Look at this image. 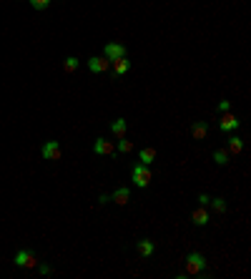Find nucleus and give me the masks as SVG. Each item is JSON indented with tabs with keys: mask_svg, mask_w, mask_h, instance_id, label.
Segmentation results:
<instances>
[{
	"mask_svg": "<svg viewBox=\"0 0 251 279\" xmlns=\"http://www.w3.org/2000/svg\"><path fill=\"white\" fill-rule=\"evenodd\" d=\"M131 179H133V184H136L138 189H146V186L151 184V179H153L151 166H146V164H136V166L131 169Z\"/></svg>",
	"mask_w": 251,
	"mask_h": 279,
	"instance_id": "nucleus-1",
	"label": "nucleus"
},
{
	"mask_svg": "<svg viewBox=\"0 0 251 279\" xmlns=\"http://www.w3.org/2000/svg\"><path fill=\"white\" fill-rule=\"evenodd\" d=\"M186 272H188V274H201V272H206V259H204V254L191 252V254L186 257Z\"/></svg>",
	"mask_w": 251,
	"mask_h": 279,
	"instance_id": "nucleus-2",
	"label": "nucleus"
},
{
	"mask_svg": "<svg viewBox=\"0 0 251 279\" xmlns=\"http://www.w3.org/2000/svg\"><path fill=\"white\" fill-rule=\"evenodd\" d=\"M15 267H21V269H35V267H38V259H35L33 252L23 249V252L15 254Z\"/></svg>",
	"mask_w": 251,
	"mask_h": 279,
	"instance_id": "nucleus-3",
	"label": "nucleus"
},
{
	"mask_svg": "<svg viewBox=\"0 0 251 279\" xmlns=\"http://www.w3.org/2000/svg\"><path fill=\"white\" fill-rule=\"evenodd\" d=\"M111 68V61L105 56H93L91 61H88V71L91 73H105Z\"/></svg>",
	"mask_w": 251,
	"mask_h": 279,
	"instance_id": "nucleus-4",
	"label": "nucleus"
},
{
	"mask_svg": "<svg viewBox=\"0 0 251 279\" xmlns=\"http://www.w3.org/2000/svg\"><path fill=\"white\" fill-rule=\"evenodd\" d=\"M93 151H96L98 156H111V153H116V144L108 141V138H96Z\"/></svg>",
	"mask_w": 251,
	"mask_h": 279,
	"instance_id": "nucleus-5",
	"label": "nucleus"
},
{
	"mask_svg": "<svg viewBox=\"0 0 251 279\" xmlns=\"http://www.w3.org/2000/svg\"><path fill=\"white\" fill-rule=\"evenodd\" d=\"M103 56L108 61H116V58H123L126 56V48L121 43H105L103 45Z\"/></svg>",
	"mask_w": 251,
	"mask_h": 279,
	"instance_id": "nucleus-6",
	"label": "nucleus"
},
{
	"mask_svg": "<svg viewBox=\"0 0 251 279\" xmlns=\"http://www.w3.org/2000/svg\"><path fill=\"white\" fill-rule=\"evenodd\" d=\"M43 159L58 161V159H61V144H58V141H45V144H43Z\"/></svg>",
	"mask_w": 251,
	"mask_h": 279,
	"instance_id": "nucleus-7",
	"label": "nucleus"
},
{
	"mask_svg": "<svg viewBox=\"0 0 251 279\" xmlns=\"http://www.w3.org/2000/svg\"><path fill=\"white\" fill-rule=\"evenodd\" d=\"M108 201H116L118 206H126V204L131 201V189H128V186H121V189H116L113 194L108 196Z\"/></svg>",
	"mask_w": 251,
	"mask_h": 279,
	"instance_id": "nucleus-8",
	"label": "nucleus"
},
{
	"mask_svg": "<svg viewBox=\"0 0 251 279\" xmlns=\"http://www.w3.org/2000/svg\"><path fill=\"white\" fill-rule=\"evenodd\" d=\"M239 124H241V121L234 116V113H229V111H224V116H221V131H236L239 129Z\"/></svg>",
	"mask_w": 251,
	"mask_h": 279,
	"instance_id": "nucleus-9",
	"label": "nucleus"
},
{
	"mask_svg": "<svg viewBox=\"0 0 251 279\" xmlns=\"http://www.w3.org/2000/svg\"><path fill=\"white\" fill-rule=\"evenodd\" d=\"M209 212H206V209L204 206H199V209H193V214H191V221L196 224V226H206L209 224Z\"/></svg>",
	"mask_w": 251,
	"mask_h": 279,
	"instance_id": "nucleus-10",
	"label": "nucleus"
},
{
	"mask_svg": "<svg viewBox=\"0 0 251 279\" xmlns=\"http://www.w3.org/2000/svg\"><path fill=\"white\" fill-rule=\"evenodd\" d=\"M136 249H138L141 257H151L156 252V244L151 239H141V241H136Z\"/></svg>",
	"mask_w": 251,
	"mask_h": 279,
	"instance_id": "nucleus-11",
	"label": "nucleus"
},
{
	"mask_svg": "<svg viewBox=\"0 0 251 279\" xmlns=\"http://www.w3.org/2000/svg\"><path fill=\"white\" fill-rule=\"evenodd\" d=\"M206 133H209V124H206V121H196V124L191 126V136L196 138V141L206 138Z\"/></svg>",
	"mask_w": 251,
	"mask_h": 279,
	"instance_id": "nucleus-12",
	"label": "nucleus"
},
{
	"mask_svg": "<svg viewBox=\"0 0 251 279\" xmlns=\"http://www.w3.org/2000/svg\"><path fill=\"white\" fill-rule=\"evenodd\" d=\"M111 65H113V73L116 76H126L128 73V68H131V63H128V58H116V61H111Z\"/></svg>",
	"mask_w": 251,
	"mask_h": 279,
	"instance_id": "nucleus-13",
	"label": "nucleus"
},
{
	"mask_svg": "<svg viewBox=\"0 0 251 279\" xmlns=\"http://www.w3.org/2000/svg\"><path fill=\"white\" fill-rule=\"evenodd\" d=\"M138 161H141V164H146V166H151V164L156 161V149H151V146L141 149V153H138Z\"/></svg>",
	"mask_w": 251,
	"mask_h": 279,
	"instance_id": "nucleus-14",
	"label": "nucleus"
},
{
	"mask_svg": "<svg viewBox=\"0 0 251 279\" xmlns=\"http://www.w3.org/2000/svg\"><path fill=\"white\" fill-rule=\"evenodd\" d=\"M111 131H113L118 138H123L126 131H128V121H126V118H116L113 124H111Z\"/></svg>",
	"mask_w": 251,
	"mask_h": 279,
	"instance_id": "nucleus-15",
	"label": "nucleus"
},
{
	"mask_svg": "<svg viewBox=\"0 0 251 279\" xmlns=\"http://www.w3.org/2000/svg\"><path fill=\"white\" fill-rule=\"evenodd\" d=\"M226 146H229V153H241L244 151V141L239 136H229L226 138Z\"/></svg>",
	"mask_w": 251,
	"mask_h": 279,
	"instance_id": "nucleus-16",
	"label": "nucleus"
},
{
	"mask_svg": "<svg viewBox=\"0 0 251 279\" xmlns=\"http://www.w3.org/2000/svg\"><path fill=\"white\" fill-rule=\"evenodd\" d=\"M63 68H65V73H76V71H78V58H76V56H68V58L63 61Z\"/></svg>",
	"mask_w": 251,
	"mask_h": 279,
	"instance_id": "nucleus-17",
	"label": "nucleus"
},
{
	"mask_svg": "<svg viewBox=\"0 0 251 279\" xmlns=\"http://www.w3.org/2000/svg\"><path fill=\"white\" fill-rule=\"evenodd\" d=\"M213 161H216L219 166H226V164H229V151L216 149V151H213Z\"/></svg>",
	"mask_w": 251,
	"mask_h": 279,
	"instance_id": "nucleus-18",
	"label": "nucleus"
},
{
	"mask_svg": "<svg viewBox=\"0 0 251 279\" xmlns=\"http://www.w3.org/2000/svg\"><path fill=\"white\" fill-rule=\"evenodd\" d=\"M116 149H118L121 153H131V151H133V144L123 136V138H118V146H116Z\"/></svg>",
	"mask_w": 251,
	"mask_h": 279,
	"instance_id": "nucleus-19",
	"label": "nucleus"
},
{
	"mask_svg": "<svg viewBox=\"0 0 251 279\" xmlns=\"http://www.w3.org/2000/svg\"><path fill=\"white\" fill-rule=\"evenodd\" d=\"M209 204H211L213 209H216L219 214H224V212H226V201H224V199H219V196H216V199H209Z\"/></svg>",
	"mask_w": 251,
	"mask_h": 279,
	"instance_id": "nucleus-20",
	"label": "nucleus"
},
{
	"mask_svg": "<svg viewBox=\"0 0 251 279\" xmlns=\"http://www.w3.org/2000/svg\"><path fill=\"white\" fill-rule=\"evenodd\" d=\"M50 3H53V0H30V8H35V10H45Z\"/></svg>",
	"mask_w": 251,
	"mask_h": 279,
	"instance_id": "nucleus-21",
	"label": "nucleus"
},
{
	"mask_svg": "<svg viewBox=\"0 0 251 279\" xmlns=\"http://www.w3.org/2000/svg\"><path fill=\"white\" fill-rule=\"evenodd\" d=\"M229 108H231V103H229V101H221V103H219V111H221V113L229 111Z\"/></svg>",
	"mask_w": 251,
	"mask_h": 279,
	"instance_id": "nucleus-22",
	"label": "nucleus"
},
{
	"mask_svg": "<svg viewBox=\"0 0 251 279\" xmlns=\"http://www.w3.org/2000/svg\"><path fill=\"white\" fill-rule=\"evenodd\" d=\"M41 274H50V267L48 264H41Z\"/></svg>",
	"mask_w": 251,
	"mask_h": 279,
	"instance_id": "nucleus-23",
	"label": "nucleus"
}]
</instances>
